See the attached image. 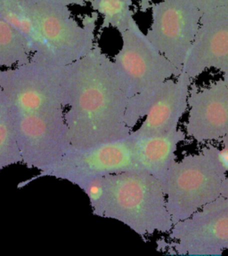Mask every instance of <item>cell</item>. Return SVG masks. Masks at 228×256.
Instances as JSON below:
<instances>
[{
  "label": "cell",
  "mask_w": 228,
  "mask_h": 256,
  "mask_svg": "<svg viewBox=\"0 0 228 256\" xmlns=\"http://www.w3.org/2000/svg\"><path fill=\"white\" fill-rule=\"evenodd\" d=\"M69 68L64 118L71 148H88L130 136L132 130L126 123L128 92L112 58L96 44Z\"/></svg>",
  "instance_id": "1"
},
{
  "label": "cell",
  "mask_w": 228,
  "mask_h": 256,
  "mask_svg": "<svg viewBox=\"0 0 228 256\" xmlns=\"http://www.w3.org/2000/svg\"><path fill=\"white\" fill-rule=\"evenodd\" d=\"M0 14L28 40L32 57L48 64L69 66L96 44L98 14L92 12L80 22L59 0H23L0 9Z\"/></svg>",
  "instance_id": "2"
},
{
  "label": "cell",
  "mask_w": 228,
  "mask_h": 256,
  "mask_svg": "<svg viewBox=\"0 0 228 256\" xmlns=\"http://www.w3.org/2000/svg\"><path fill=\"white\" fill-rule=\"evenodd\" d=\"M80 190L94 216L121 222L143 238L168 234L174 226L162 184L143 170L95 178Z\"/></svg>",
  "instance_id": "3"
},
{
  "label": "cell",
  "mask_w": 228,
  "mask_h": 256,
  "mask_svg": "<svg viewBox=\"0 0 228 256\" xmlns=\"http://www.w3.org/2000/svg\"><path fill=\"white\" fill-rule=\"evenodd\" d=\"M216 147L207 144L173 164L165 188L173 224L192 217L223 194L228 176L216 160Z\"/></svg>",
  "instance_id": "4"
},
{
  "label": "cell",
  "mask_w": 228,
  "mask_h": 256,
  "mask_svg": "<svg viewBox=\"0 0 228 256\" xmlns=\"http://www.w3.org/2000/svg\"><path fill=\"white\" fill-rule=\"evenodd\" d=\"M0 88L15 112L65 110L70 97V68L32 57L26 64L0 70Z\"/></svg>",
  "instance_id": "5"
},
{
  "label": "cell",
  "mask_w": 228,
  "mask_h": 256,
  "mask_svg": "<svg viewBox=\"0 0 228 256\" xmlns=\"http://www.w3.org/2000/svg\"><path fill=\"white\" fill-rule=\"evenodd\" d=\"M138 169L141 170L135 160L131 138L128 136L88 148H70L56 163L21 182L17 188H24L40 178L53 177L80 188L95 178Z\"/></svg>",
  "instance_id": "6"
},
{
  "label": "cell",
  "mask_w": 228,
  "mask_h": 256,
  "mask_svg": "<svg viewBox=\"0 0 228 256\" xmlns=\"http://www.w3.org/2000/svg\"><path fill=\"white\" fill-rule=\"evenodd\" d=\"M121 44L112 60L127 88L128 99L152 91L181 72L149 41L135 20L120 33Z\"/></svg>",
  "instance_id": "7"
},
{
  "label": "cell",
  "mask_w": 228,
  "mask_h": 256,
  "mask_svg": "<svg viewBox=\"0 0 228 256\" xmlns=\"http://www.w3.org/2000/svg\"><path fill=\"white\" fill-rule=\"evenodd\" d=\"M64 112L23 113L10 108L23 164L26 168L43 171L71 148Z\"/></svg>",
  "instance_id": "8"
},
{
  "label": "cell",
  "mask_w": 228,
  "mask_h": 256,
  "mask_svg": "<svg viewBox=\"0 0 228 256\" xmlns=\"http://www.w3.org/2000/svg\"><path fill=\"white\" fill-rule=\"evenodd\" d=\"M145 35L159 52L182 72L201 22V14L187 0H160L151 6Z\"/></svg>",
  "instance_id": "9"
},
{
  "label": "cell",
  "mask_w": 228,
  "mask_h": 256,
  "mask_svg": "<svg viewBox=\"0 0 228 256\" xmlns=\"http://www.w3.org/2000/svg\"><path fill=\"white\" fill-rule=\"evenodd\" d=\"M184 131L197 144L228 142V88L222 78L204 86L192 83Z\"/></svg>",
  "instance_id": "10"
},
{
  "label": "cell",
  "mask_w": 228,
  "mask_h": 256,
  "mask_svg": "<svg viewBox=\"0 0 228 256\" xmlns=\"http://www.w3.org/2000/svg\"><path fill=\"white\" fill-rule=\"evenodd\" d=\"M167 244L174 254L221 256L228 250V208L215 212H197L174 224Z\"/></svg>",
  "instance_id": "11"
},
{
  "label": "cell",
  "mask_w": 228,
  "mask_h": 256,
  "mask_svg": "<svg viewBox=\"0 0 228 256\" xmlns=\"http://www.w3.org/2000/svg\"><path fill=\"white\" fill-rule=\"evenodd\" d=\"M208 70L228 73V17L200 24L182 72L193 80Z\"/></svg>",
  "instance_id": "12"
},
{
  "label": "cell",
  "mask_w": 228,
  "mask_h": 256,
  "mask_svg": "<svg viewBox=\"0 0 228 256\" xmlns=\"http://www.w3.org/2000/svg\"><path fill=\"white\" fill-rule=\"evenodd\" d=\"M192 83V80L183 72L175 78H169L164 90L130 136H158L178 128L181 118L188 110L189 91Z\"/></svg>",
  "instance_id": "13"
},
{
  "label": "cell",
  "mask_w": 228,
  "mask_h": 256,
  "mask_svg": "<svg viewBox=\"0 0 228 256\" xmlns=\"http://www.w3.org/2000/svg\"><path fill=\"white\" fill-rule=\"evenodd\" d=\"M129 136L138 168L155 177L165 190L170 170L177 160L176 152L178 145L187 138L184 129L178 128L158 136Z\"/></svg>",
  "instance_id": "14"
},
{
  "label": "cell",
  "mask_w": 228,
  "mask_h": 256,
  "mask_svg": "<svg viewBox=\"0 0 228 256\" xmlns=\"http://www.w3.org/2000/svg\"><path fill=\"white\" fill-rule=\"evenodd\" d=\"M32 48L28 40L0 14V68H11L28 62Z\"/></svg>",
  "instance_id": "15"
},
{
  "label": "cell",
  "mask_w": 228,
  "mask_h": 256,
  "mask_svg": "<svg viewBox=\"0 0 228 256\" xmlns=\"http://www.w3.org/2000/svg\"><path fill=\"white\" fill-rule=\"evenodd\" d=\"M89 4L102 19L101 28H114L120 34L136 20L133 4L128 0H89Z\"/></svg>",
  "instance_id": "16"
},
{
  "label": "cell",
  "mask_w": 228,
  "mask_h": 256,
  "mask_svg": "<svg viewBox=\"0 0 228 256\" xmlns=\"http://www.w3.org/2000/svg\"><path fill=\"white\" fill-rule=\"evenodd\" d=\"M20 164H23V156L8 113L0 121V172L5 168Z\"/></svg>",
  "instance_id": "17"
},
{
  "label": "cell",
  "mask_w": 228,
  "mask_h": 256,
  "mask_svg": "<svg viewBox=\"0 0 228 256\" xmlns=\"http://www.w3.org/2000/svg\"><path fill=\"white\" fill-rule=\"evenodd\" d=\"M201 14V22L228 17V0H187ZM200 22V24H201Z\"/></svg>",
  "instance_id": "18"
},
{
  "label": "cell",
  "mask_w": 228,
  "mask_h": 256,
  "mask_svg": "<svg viewBox=\"0 0 228 256\" xmlns=\"http://www.w3.org/2000/svg\"><path fill=\"white\" fill-rule=\"evenodd\" d=\"M228 208V182L226 187L224 188L223 194L217 200H215L212 203L207 204L199 212H215L217 210H222Z\"/></svg>",
  "instance_id": "19"
},
{
  "label": "cell",
  "mask_w": 228,
  "mask_h": 256,
  "mask_svg": "<svg viewBox=\"0 0 228 256\" xmlns=\"http://www.w3.org/2000/svg\"><path fill=\"white\" fill-rule=\"evenodd\" d=\"M216 158L222 169L228 174V142L221 144L220 148L216 147Z\"/></svg>",
  "instance_id": "20"
},
{
  "label": "cell",
  "mask_w": 228,
  "mask_h": 256,
  "mask_svg": "<svg viewBox=\"0 0 228 256\" xmlns=\"http://www.w3.org/2000/svg\"><path fill=\"white\" fill-rule=\"evenodd\" d=\"M9 104H8L7 97L4 92L0 88V121L4 118L5 116L9 113Z\"/></svg>",
  "instance_id": "21"
},
{
  "label": "cell",
  "mask_w": 228,
  "mask_h": 256,
  "mask_svg": "<svg viewBox=\"0 0 228 256\" xmlns=\"http://www.w3.org/2000/svg\"><path fill=\"white\" fill-rule=\"evenodd\" d=\"M130 3H134L136 1V3L139 6V9L141 12H146L151 9L152 6V0H128Z\"/></svg>",
  "instance_id": "22"
},
{
  "label": "cell",
  "mask_w": 228,
  "mask_h": 256,
  "mask_svg": "<svg viewBox=\"0 0 228 256\" xmlns=\"http://www.w3.org/2000/svg\"><path fill=\"white\" fill-rule=\"evenodd\" d=\"M64 2L65 4H68L70 6H83L85 4H87V0H59Z\"/></svg>",
  "instance_id": "23"
},
{
  "label": "cell",
  "mask_w": 228,
  "mask_h": 256,
  "mask_svg": "<svg viewBox=\"0 0 228 256\" xmlns=\"http://www.w3.org/2000/svg\"><path fill=\"white\" fill-rule=\"evenodd\" d=\"M23 0H0V9L8 8L13 4H19Z\"/></svg>",
  "instance_id": "24"
},
{
  "label": "cell",
  "mask_w": 228,
  "mask_h": 256,
  "mask_svg": "<svg viewBox=\"0 0 228 256\" xmlns=\"http://www.w3.org/2000/svg\"><path fill=\"white\" fill-rule=\"evenodd\" d=\"M222 78L224 80V83L226 84V86L228 88V73L227 74H224V75H222Z\"/></svg>",
  "instance_id": "25"
},
{
  "label": "cell",
  "mask_w": 228,
  "mask_h": 256,
  "mask_svg": "<svg viewBox=\"0 0 228 256\" xmlns=\"http://www.w3.org/2000/svg\"><path fill=\"white\" fill-rule=\"evenodd\" d=\"M0 70H1V68H0Z\"/></svg>",
  "instance_id": "26"
}]
</instances>
